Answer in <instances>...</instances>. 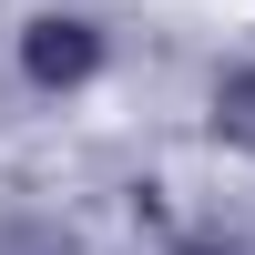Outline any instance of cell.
I'll use <instances>...</instances> for the list:
<instances>
[{
	"instance_id": "obj_4",
	"label": "cell",
	"mask_w": 255,
	"mask_h": 255,
	"mask_svg": "<svg viewBox=\"0 0 255 255\" xmlns=\"http://www.w3.org/2000/svg\"><path fill=\"white\" fill-rule=\"evenodd\" d=\"M184 255H235V245H184Z\"/></svg>"
},
{
	"instance_id": "obj_1",
	"label": "cell",
	"mask_w": 255,
	"mask_h": 255,
	"mask_svg": "<svg viewBox=\"0 0 255 255\" xmlns=\"http://www.w3.org/2000/svg\"><path fill=\"white\" fill-rule=\"evenodd\" d=\"M92 72H102V31H92L82 10L20 20V82H31V92H82Z\"/></svg>"
},
{
	"instance_id": "obj_2",
	"label": "cell",
	"mask_w": 255,
	"mask_h": 255,
	"mask_svg": "<svg viewBox=\"0 0 255 255\" xmlns=\"http://www.w3.org/2000/svg\"><path fill=\"white\" fill-rule=\"evenodd\" d=\"M215 143L255 153V61H235V72L215 82Z\"/></svg>"
},
{
	"instance_id": "obj_3",
	"label": "cell",
	"mask_w": 255,
	"mask_h": 255,
	"mask_svg": "<svg viewBox=\"0 0 255 255\" xmlns=\"http://www.w3.org/2000/svg\"><path fill=\"white\" fill-rule=\"evenodd\" d=\"M0 255H82V235L51 215H0Z\"/></svg>"
}]
</instances>
